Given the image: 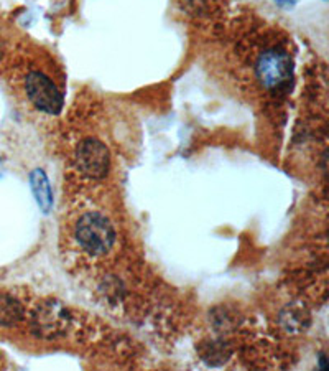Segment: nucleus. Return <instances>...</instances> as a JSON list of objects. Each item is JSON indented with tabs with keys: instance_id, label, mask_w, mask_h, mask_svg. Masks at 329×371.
<instances>
[{
	"instance_id": "nucleus-1",
	"label": "nucleus",
	"mask_w": 329,
	"mask_h": 371,
	"mask_svg": "<svg viewBox=\"0 0 329 371\" xmlns=\"http://www.w3.org/2000/svg\"><path fill=\"white\" fill-rule=\"evenodd\" d=\"M74 236L86 252L92 256H103L112 250L116 243V230L104 215L98 212H87L76 221Z\"/></svg>"
},
{
	"instance_id": "nucleus-2",
	"label": "nucleus",
	"mask_w": 329,
	"mask_h": 371,
	"mask_svg": "<svg viewBox=\"0 0 329 371\" xmlns=\"http://www.w3.org/2000/svg\"><path fill=\"white\" fill-rule=\"evenodd\" d=\"M256 71L258 81L267 89H280L287 86L293 74V63L287 53L280 50H267L258 56Z\"/></svg>"
},
{
	"instance_id": "nucleus-3",
	"label": "nucleus",
	"mask_w": 329,
	"mask_h": 371,
	"mask_svg": "<svg viewBox=\"0 0 329 371\" xmlns=\"http://www.w3.org/2000/svg\"><path fill=\"white\" fill-rule=\"evenodd\" d=\"M33 330L43 338H56L66 334L71 325V316L63 304L56 300L39 304L32 316Z\"/></svg>"
},
{
	"instance_id": "nucleus-4",
	"label": "nucleus",
	"mask_w": 329,
	"mask_h": 371,
	"mask_svg": "<svg viewBox=\"0 0 329 371\" xmlns=\"http://www.w3.org/2000/svg\"><path fill=\"white\" fill-rule=\"evenodd\" d=\"M25 89L33 106L46 114H58L63 107V96H61L60 89L42 71L26 74Z\"/></svg>"
},
{
	"instance_id": "nucleus-5",
	"label": "nucleus",
	"mask_w": 329,
	"mask_h": 371,
	"mask_svg": "<svg viewBox=\"0 0 329 371\" xmlns=\"http://www.w3.org/2000/svg\"><path fill=\"white\" fill-rule=\"evenodd\" d=\"M76 165L81 173L91 178H103L109 170L111 157L107 147L98 139H86L76 148Z\"/></svg>"
},
{
	"instance_id": "nucleus-6",
	"label": "nucleus",
	"mask_w": 329,
	"mask_h": 371,
	"mask_svg": "<svg viewBox=\"0 0 329 371\" xmlns=\"http://www.w3.org/2000/svg\"><path fill=\"white\" fill-rule=\"evenodd\" d=\"M30 185H32V191L37 200L38 207L42 208L43 213H48L53 207V191L50 180H48L45 170L43 169H35L30 173Z\"/></svg>"
},
{
	"instance_id": "nucleus-7",
	"label": "nucleus",
	"mask_w": 329,
	"mask_h": 371,
	"mask_svg": "<svg viewBox=\"0 0 329 371\" xmlns=\"http://www.w3.org/2000/svg\"><path fill=\"white\" fill-rule=\"evenodd\" d=\"M24 318V307L15 297L0 294V325L13 327Z\"/></svg>"
},
{
	"instance_id": "nucleus-8",
	"label": "nucleus",
	"mask_w": 329,
	"mask_h": 371,
	"mask_svg": "<svg viewBox=\"0 0 329 371\" xmlns=\"http://www.w3.org/2000/svg\"><path fill=\"white\" fill-rule=\"evenodd\" d=\"M296 2H298V0H275L276 6L285 7V8H290V7L296 6Z\"/></svg>"
}]
</instances>
